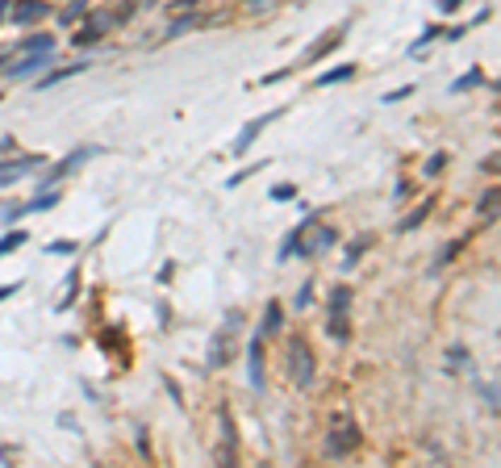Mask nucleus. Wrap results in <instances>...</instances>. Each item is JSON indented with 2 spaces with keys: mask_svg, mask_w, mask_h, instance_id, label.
Wrapping results in <instances>:
<instances>
[{
  "mask_svg": "<svg viewBox=\"0 0 501 468\" xmlns=\"http://www.w3.org/2000/svg\"><path fill=\"white\" fill-rule=\"evenodd\" d=\"M347 301H351V293L338 284V288H334V301H330V334H334V339L347 334V318H343V314H347Z\"/></svg>",
  "mask_w": 501,
  "mask_h": 468,
  "instance_id": "obj_1",
  "label": "nucleus"
},
{
  "mask_svg": "<svg viewBox=\"0 0 501 468\" xmlns=\"http://www.w3.org/2000/svg\"><path fill=\"white\" fill-rule=\"evenodd\" d=\"M46 63H50V50H34L25 63H13V67H4V76H13V80H25V76H34V71H42Z\"/></svg>",
  "mask_w": 501,
  "mask_h": 468,
  "instance_id": "obj_2",
  "label": "nucleus"
},
{
  "mask_svg": "<svg viewBox=\"0 0 501 468\" xmlns=\"http://www.w3.org/2000/svg\"><path fill=\"white\" fill-rule=\"evenodd\" d=\"M46 17V0H21L13 4V25H30V21H42Z\"/></svg>",
  "mask_w": 501,
  "mask_h": 468,
  "instance_id": "obj_3",
  "label": "nucleus"
},
{
  "mask_svg": "<svg viewBox=\"0 0 501 468\" xmlns=\"http://www.w3.org/2000/svg\"><path fill=\"white\" fill-rule=\"evenodd\" d=\"M293 376H297V385H310V347L301 343V339H293Z\"/></svg>",
  "mask_w": 501,
  "mask_h": 468,
  "instance_id": "obj_4",
  "label": "nucleus"
},
{
  "mask_svg": "<svg viewBox=\"0 0 501 468\" xmlns=\"http://www.w3.org/2000/svg\"><path fill=\"white\" fill-rule=\"evenodd\" d=\"M109 21H113V17H109V13H100V17H92L88 25H84V30H80V34H76V47H84V42H96V38H100V34H105V25H109Z\"/></svg>",
  "mask_w": 501,
  "mask_h": 468,
  "instance_id": "obj_5",
  "label": "nucleus"
},
{
  "mask_svg": "<svg viewBox=\"0 0 501 468\" xmlns=\"http://www.w3.org/2000/svg\"><path fill=\"white\" fill-rule=\"evenodd\" d=\"M272 117H276V113H264L259 122H251V126H247V130L238 134V142H234V151H247V146H251V139H259V130H264V126H268Z\"/></svg>",
  "mask_w": 501,
  "mask_h": 468,
  "instance_id": "obj_6",
  "label": "nucleus"
},
{
  "mask_svg": "<svg viewBox=\"0 0 501 468\" xmlns=\"http://www.w3.org/2000/svg\"><path fill=\"white\" fill-rule=\"evenodd\" d=\"M84 159H88V151H76V155H67V159H63V163H59V168L50 172V180H59V176H67V172H76V168H80Z\"/></svg>",
  "mask_w": 501,
  "mask_h": 468,
  "instance_id": "obj_7",
  "label": "nucleus"
},
{
  "mask_svg": "<svg viewBox=\"0 0 501 468\" xmlns=\"http://www.w3.org/2000/svg\"><path fill=\"white\" fill-rule=\"evenodd\" d=\"M25 238H30V234H25V230H8V234H4V238H0V255H8V251H17V247H21Z\"/></svg>",
  "mask_w": 501,
  "mask_h": 468,
  "instance_id": "obj_8",
  "label": "nucleus"
},
{
  "mask_svg": "<svg viewBox=\"0 0 501 468\" xmlns=\"http://www.w3.org/2000/svg\"><path fill=\"white\" fill-rule=\"evenodd\" d=\"M88 63H71V67H63V71H50L42 80V88H50V84H59V80H67V76H76V71H84Z\"/></svg>",
  "mask_w": 501,
  "mask_h": 468,
  "instance_id": "obj_9",
  "label": "nucleus"
},
{
  "mask_svg": "<svg viewBox=\"0 0 501 468\" xmlns=\"http://www.w3.org/2000/svg\"><path fill=\"white\" fill-rule=\"evenodd\" d=\"M347 76H355V67H351V63H347V67H338V71H326L318 84H338V80H347Z\"/></svg>",
  "mask_w": 501,
  "mask_h": 468,
  "instance_id": "obj_10",
  "label": "nucleus"
},
{
  "mask_svg": "<svg viewBox=\"0 0 501 468\" xmlns=\"http://www.w3.org/2000/svg\"><path fill=\"white\" fill-rule=\"evenodd\" d=\"M276 327H280V305L272 301V305H268V318H264V334H272Z\"/></svg>",
  "mask_w": 501,
  "mask_h": 468,
  "instance_id": "obj_11",
  "label": "nucleus"
},
{
  "mask_svg": "<svg viewBox=\"0 0 501 468\" xmlns=\"http://www.w3.org/2000/svg\"><path fill=\"white\" fill-rule=\"evenodd\" d=\"M80 13H88V4H84V0H71V4L63 8V21H76Z\"/></svg>",
  "mask_w": 501,
  "mask_h": 468,
  "instance_id": "obj_12",
  "label": "nucleus"
},
{
  "mask_svg": "<svg viewBox=\"0 0 501 468\" xmlns=\"http://www.w3.org/2000/svg\"><path fill=\"white\" fill-rule=\"evenodd\" d=\"M251 380H255V389L264 385V376H259V347H251Z\"/></svg>",
  "mask_w": 501,
  "mask_h": 468,
  "instance_id": "obj_13",
  "label": "nucleus"
},
{
  "mask_svg": "<svg viewBox=\"0 0 501 468\" xmlns=\"http://www.w3.org/2000/svg\"><path fill=\"white\" fill-rule=\"evenodd\" d=\"M293 192H297L293 185H276V188H272V197H276V201H293Z\"/></svg>",
  "mask_w": 501,
  "mask_h": 468,
  "instance_id": "obj_14",
  "label": "nucleus"
},
{
  "mask_svg": "<svg viewBox=\"0 0 501 468\" xmlns=\"http://www.w3.org/2000/svg\"><path fill=\"white\" fill-rule=\"evenodd\" d=\"M50 251H54V255H71V251H76V242H54Z\"/></svg>",
  "mask_w": 501,
  "mask_h": 468,
  "instance_id": "obj_15",
  "label": "nucleus"
},
{
  "mask_svg": "<svg viewBox=\"0 0 501 468\" xmlns=\"http://www.w3.org/2000/svg\"><path fill=\"white\" fill-rule=\"evenodd\" d=\"M17 288H21V284H0V301H8V297H13Z\"/></svg>",
  "mask_w": 501,
  "mask_h": 468,
  "instance_id": "obj_16",
  "label": "nucleus"
},
{
  "mask_svg": "<svg viewBox=\"0 0 501 468\" xmlns=\"http://www.w3.org/2000/svg\"><path fill=\"white\" fill-rule=\"evenodd\" d=\"M456 4H459V0H443V8H456Z\"/></svg>",
  "mask_w": 501,
  "mask_h": 468,
  "instance_id": "obj_17",
  "label": "nucleus"
},
{
  "mask_svg": "<svg viewBox=\"0 0 501 468\" xmlns=\"http://www.w3.org/2000/svg\"><path fill=\"white\" fill-rule=\"evenodd\" d=\"M4 8H8V0H0V17H4Z\"/></svg>",
  "mask_w": 501,
  "mask_h": 468,
  "instance_id": "obj_18",
  "label": "nucleus"
}]
</instances>
